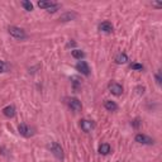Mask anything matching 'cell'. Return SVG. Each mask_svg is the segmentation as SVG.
I'll return each instance as SVG.
<instances>
[{
    "label": "cell",
    "instance_id": "obj_3",
    "mask_svg": "<svg viewBox=\"0 0 162 162\" xmlns=\"http://www.w3.org/2000/svg\"><path fill=\"white\" fill-rule=\"evenodd\" d=\"M76 70L80 71L82 75L85 76H89V74H90V69H89V65L85 61H79L77 63H76Z\"/></svg>",
    "mask_w": 162,
    "mask_h": 162
},
{
    "label": "cell",
    "instance_id": "obj_22",
    "mask_svg": "<svg viewBox=\"0 0 162 162\" xmlns=\"http://www.w3.org/2000/svg\"><path fill=\"white\" fill-rule=\"evenodd\" d=\"M76 43H75V42H70V43L69 44H67V47H71V46H75Z\"/></svg>",
    "mask_w": 162,
    "mask_h": 162
},
{
    "label": "cell",
    "instance_id": "obj_15",
    "mask_svg": "<svg viewBox=\"0 0 162 162\" xmlns=\"http://www.w3.org/2000/svg\"><path fill=\"white\" fill-rule=\"evenodd\" d=\"M109 152H110V146L108 143H103L99 147V153H101V155H108Z\"/></svg>",
    "mask_w": 162,
    "mask_h": 162
},
{
    "label": "cell",
    "instance_id": "obj_11",
    "mask_svg": "<svg viewBox=\"0 0 162 162\" xmlns=\"http://www.w3.org/2000/svg\"><path fill=\"white\" fill-rule=\"evenodd\" d=\"M99 29L101 32H105V33H112L113 32V25L110 22H103L99 25Z\"/></svg>",
    "mask_w": 162,
    "mask_h": 162
},
{
    "label": "cell",
    "instance_id": "obj_8",
    "mask_svg": "<svg viewBox=\"0 0 162 162\" xmlns=\"http://www.w3.org/2000/svg\"><path fill=\"white\" fill-rule=\"evenodd\" d=\"M80 125H81V129H82L84 132H86V133H89V132H91V129L94 128L92 122H90V120H86V119H82V120L80 122Z\"/></svg>",
    "mask_w": 162,
    "mask_h": 162
},
{
    "label": "cell",
    "instance_id": "obj_21",
    "mask_svg": "<svg viewBox=\"0 0 162 162\" xmlns=\"http://www.w3.org/2000/svg\"><path fill=\"white\" fill-rule=\"evenodd\" d=\"M153 5H155V6H157V8H161V6H162V4H158V3H155V4H153Z\"/></svg>",
    "mask_w": 162,
    "mask_h": 162
},
{
    "label": "cell",
    "instance_id": "obj_19",
    "mask_svg": "<svg viewBox=\"0 0 162 162\" xmlns=\"http://www.w3.org/2000/svg\"><path fill=\"white\" fill-rule=\"evenodd\" d=\"M130 67H132L133 70H138V71H142V70H143V66L140 65V63H132Z\"/></svg>",
    "mask_w": 162,
    "mask_h": 162
},
{
    "label": "cell",
    "instance_id": "obj_12",
    "mask_svg": "<svg viewBox=\"0 0 162 162\" xmlns=\"http://www.w3.org/2000/svg\"><path fill=\"white\" fill-rule=\"evenodd\" d=\"M104 106H105V109L109 110V112H115V110L118 109V105L112 100H106L104 103Z\"/></svg>",
    "mask_w": 162,
    "mask_h": 162
},
{
    "label": "cell",
    "instance_id": "obj_7",
    "mask_svg": "<svg viewBox=\"0 0 162 162\" xmlns=\"http://www.w3.org/2000/svg\"><path fill=\"white\" fill-rule=\"evenodd\" d=\"M109 90H110V92L114 94V95H117V96H119V95H122V94H123L122 85H119L117 82H112V84H110L109 85Z\"/></svg>",
    "mask_w": 162,
    "mask_h": 162
},
{
    "label": "cell",
    "instance_id": "obj_14",
    "mask_svg": "<svg viewBox=\"0 0 162 162\" xmlns=\"http://www.w3.org/2000/svg\"><path fill=\"white\" fill-rule=\"evenodd\" d=\"M115 61L119 65H120V63H125V62H128V56L125 53H118L115 57Z\"/></svg>",
    "mask_w": 162,
    "mask_h": 162
},
{
    "label": "cell",
    "instance_id": "obj_6",
    "mask_svg": "<svg viewBox=\"0 0 162 162\" xmlns=\"http://www.w3.org/2000/svg\"><path fill=\"white\" fill-rule=\"evenodd\" d=\"M69 106L74 110V112H80L81 108H82L81 101L79 99H76V97H71V99H69Z\"/></svg>",
    "mask_w": 162,
    "mask_h": 162
},
{
    "label": "cell",
    "instance_id": "obj_18",
    "mask_svg": "<svg viewBox=\"0 0 162 162\" xmlns=\"http://www.w3.org/2000/svg\"><path fill=\"white\" fill-rule=\"evenodd\" d=\"M9 70V65L4 61H0V72H6Z\"/></svg>",
    "mask_w": 162,
    "mask_h": 162
},
{
    "label": "cell",
    "instance_id": "obj_20",
    "mask_svg": "<svg viewBox=\"0 0 162 162\" xmlns=\"http://www.w3.org/2000/svg\"><path fill=\"white\" fill-rule=\"evenodd\" d=\"M155 79H156V82L158 84V85H161V82H162V79H161V72H157V74L155 75Z\"/></svg>",
    "mask_w": 162,
    "mask_h": 162
},
{
    "label": "cell",
    "instance_id": "obj_9",
    "mask_svg": "<svg viewBox=\"0 0 162 162\" xmlns=\"http://www.w3.org/2000/svg\"><path fill=\"white\" fill-rule=\"evenodd\" d=\"M3 114L5 117H8V118H13L15 115V108L13 105H8V106H5V108L3 109Z\"/></svg>",
    "mask_w": 162,
    "mask_h": 162
},
{
    "label": "cell",
    "instance_id": "obj_4",
    "mask_svg": "<svg viewBox=\"0 0 162 162\" xmlns=\"http://www.w3.org/2000/svg\"><path fill=\"white\" fill-rule=\"evenodd\" d=\"M135 142H138L140 144H152L153 143V139L151 137H148V135L146 134H142V133H139L135 135Z\"/></svg>",
    "mask_w": 162,
    "mask_h": 162
},
{
    "label": "cell",
    "instance_id": "obj_13",
    "mask_svg": "<svg viewBox=\"0 0 162 162\" xmlns=\"http://www.w3.org/2000/svg\"><path fill=\"white\" fill-rule=\"evenodd\" d=\"M54 5H56V4H54L53 1H38V6L42 8V9H46V10L53 8Z\"/></svg>",
    "mask_w": 162,
    "mask_h": 162
},
{
    "label": "cell",
    "instance_id": "obj_10",
    "mask_svg": "<svg viewBox=\"0 0 162 162\" xmlns=\"http://www.w3.org/2000/svg\"><path fill=\"white\" fill-rule=\"evenodd\" d=\"M75 18H76V13L67 11L59 16V20H61V22H70V20H74Z\"/></svg>",
    "mask_w": 162,
    "mask_h": 162
},
{
    "label": "cell",
    "instance_id": "obj_17",
    "mask_svg": "<svg viewBox=\"0 0 162 162\" xmlns=\"http://www.w3.org/2000/svg\"><path fill=\"white\" fill-rule=\"evenodd\" d=\"M22 5H23V8L27 11H32L33 10V4L31 3V1H28V0H23L22 1Z\"/></svg>",
    "mask_w": 162,
    "mask_h": 162
},
{
    "label": "cell",
    "instance_id": "obj_1",
    "mask_svg": "<svg viewBox=\"0 0 162 162\" xmlns=\"http://www.w3.org/2000/svg\"><path fill=\"white\" fill-rule=\"evenodd\" d=\"M8 32H9L10 36L16 38V39H24V38L27 37L24 29L19 28V27H9V28H8Z\"/></svg>",
    "mask_w": 162,
    "mask_h": 162
},
{
    "label": "cell",
    "instance_id": "obj_5",
    "mask_svg": "<svg viewBox=\"0 0 162 162\" xmlns=\"http://www.w3.org/2000/svg\"><path fill=\"white\" fill-rule=\"evenodd\" d=\"M18 130H19V134H22L23 137H31V135L33 134V132H32V128L31 127H28L27 124H19L18 127Z\"/></svg>",
    "mask_w": 162,
    "mask_h": 162
},
{
    "label": "cell",
    "instance_id": "obj_2",
    "mask_svg": "<svg viewBox=\"0 0 162 162\" xmlns=\"http://www.w3.org/2000/svg\"><path fill=\"white\" fill-rule=\"evenodd\" d=\"M51 151H52V153L58 160H63V150L57 142H53L51 144Z\"/></svg>",
    "mask_w": 162,
    "mask_h": 162
},
{
    "label": "cell",
    "instance_id": "obj_16",
    "mask_svg": "<svg viewBox=\"0 0 162 162\" xmlns=\"http://www.w3.org/2000/svg\"><path fill=\"white\" fill-rule=\"evenodd\" d=\"M71 54H72V57H74V58H77V59H81L85 56V53L81 49H72L71 51Z\"/></svg>",
    "mask_w": 162,
    "mask_h": 162
}]
</instances>
